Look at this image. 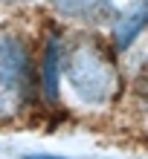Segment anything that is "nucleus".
<instances>
[{"mask_svg": "<svg viewBox=\"0 0 148 159\" xmlns=\"http://www.w3.org/2000/svg\"><path fill=\"white\" fill-rule=\"evenodd\" d=\"M113 52L110 41L105 43L96 35H76L64 41V81L79 104L105 110L119 98L125 81Z\"/></svg>", "mask_w": 148, "mask_h": 159, "instance_id": "f257e3e1", "label": "nucleus"}, {"mask_svg": "<svg viewBox=\"0 0 148 159\" xmlns=\"http://www.w3.org/2000/svg\"><path fill=\"white\" fill-rule=\"evenodd\" d=\"M0 81L17 90L29 107L41 98L38 58L21 32H0Z\"/></svg>", "mask_w": 148, "mask_h": 159, "instance_id": "f03ea898", "label": "nucleus"}, {"mask_svg": "<svg viewBox=\"0 0 148 159\" xmlns=\"http://www.w3.org/2000/svg\"><path fill=\"white\" fill-rule=\"evenodd\" d=\"M61 75H64V35L50 32L38 52V90L47 107L61 101Z\"/></svg>", "mask_w": 148, "mask_h": 159, "instance_id": "7ed1b4c3", "label": "nucleus"}, {"mask_svg": "<svg viewBox=\"0 0 148 159\" xmlns=\"http://www.w3.org/2000/svg\"><path fill=\"white\" fill-rule=\"evenodd\" d=\"M148 29V0H136L125 12H119L110 23V46L116 52H128L136 38Z\"/></svg>", "mask_w": 148, "mask_h": 159, "instance_id": "20e7f679", "label": "nucleus"}, {"mask_svg": "<svg viewBox=\"0 0 148 159\" xmlns=\"http://www.w3.org/2000/svg\"><path fill=\"white\" fill-rule=\"evenodd\" d=\"M50 6L64 17V20L87 23V26L113 20V17L119 15L113 0H50Z\"/></svg>", "mask_w": 148, "mask_h": 159, "instance_id": "39448f33", "label": "nucleus"}, {"mask_svg": "<svg viewBox=\"0 0 148 159\" xmlns=\"http://www.w3.org/2000/svg\"><path fill=\"white\" fill-rule=\"evenodd\" d=\"M23 110H29V104L23 101V96L17 90H12L9 84L0 81V125H15Z\"/></svg>", "mask_w": 148, "mask_h": 159, "instance_id": "423d86ee", "label": "nucleus"}, {"mask_svg": "<svg viewBox=\"0 0 148 159\" xmlns=\"http://www.w3.org/2000/svg\"><path fill=\"white\" fill-rule=\"evenodd\" d=\"M21 159H70V156H61V153H23Z\"/></svg>", "mask_w": 148, "mask_h": 159, "instance_id": "0eeeda50", "label": "nucleus"}, {"mask_svg": "<svg viewBox=\"0 0 148 159\" xmlns=\"http://www.w3.org/2000/svg\"><path fill=\"white\" fill-rule=\"evenodd\" d=\"M3 3H9V6H21V3H32V0H3Z\"/></svg>", "mask_w": 148, "mask_h": 159, "instance_id": "6e6552de", "label": "nucleus"}]
</instances>
